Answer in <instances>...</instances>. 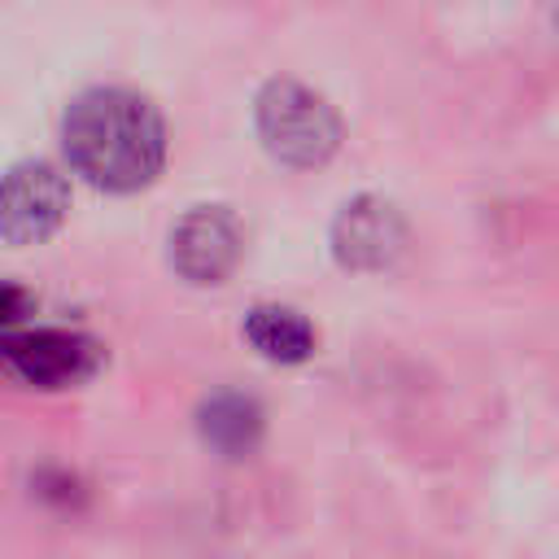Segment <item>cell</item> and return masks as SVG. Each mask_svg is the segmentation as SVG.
<instances>
[{
	"instance_id": "1",
	"label": "cell",
	"mask_w": 559,
	"mask_h": 559,
	"mask_svg": "<svg viewBox=\"0 0 559 559\" xmlns=\"http://www.w3.org/2000/svg\"><path fill=\"white\" fill-rule=\"evenodd\" d=\"M61 148L74 175L100 192H140L166 166V122L131 87H87L66 105Z\"/></svg>"
},
{
	"instance_id": "2",
	"label": "cell",
	"mask_w": 559,
	"mask_h": 559,
	"mask_svg": "<svg viewBox=\"0 0 559 559\" xmlns=\"http://www.w3.org/2000/svg\"><path fill=\"white\" fill-rule=\"evenodd\" d=\"M253 127L262 148L288 170H319L341 148V114L332 100L297 79L262 83L253 100Z\"/></svg>"
},
{
	"instance_id": "3",
	"label": "cell",
	"mask_w": 559,
	"mask_h": 559,
	"mask_svg": "<svg viewBox=\"0 0 559 559\" xmlns=\"http://www.w3.org/2000/svg\"><path fill=\"white\" fill-rule=\"evenodd\" d=\"M0 362L35 389H74L105 367V345L74 328L0 332Z\"/></svg>"
},
{
	"instance_id": "4",
	"label": "cell",
	"mask_w": 559,
	"mask_h": 559,
	"mask_svg": "<svg viewBox=\"0 0 559 559\" xmlns=\"http://www.w3.org/2000/svg\"><path fill=\"white\" fill-rule=\"evenodd\" d=\"M70 214V183L52 162H13L0 175V240L44 245Z\"/></svg>"
},
{
	"instance_id": "5",
	"label": "cell",
	"mask_w": 559,
	"mask_h": 559,
	"mask_svg": "<svg viewBox=\"0 0 559 559\" xmlns=\"http://www.w3.org/2000/svg\"><path fill=\"white\" fill-rule=\"evenodd\" d=\"M406 240H411V231H406L402 210L376 192L345 201L332 218V258L358 275L389 271L406 253Z\"/></svg>"
},
{
	"instance_id": "6",
	"label": "cell",
	"mask_w": 559,
	"mask_h": 559,
	"mask_svg": "<svg viewBox=\"0 0 559 559\" xmlns=\"http://www.w3.org/2000/svg\"><path fill=\"white\" fill-rule=\"evenodd\" d=\"M245 253V227L227 205H192L170 227V266L179 280L210 288L223 284Z\"/></svg>"
},
{
	"instance_id": "7",
	"label": "cell",
	"mask_w": 559,
	"mask_h": 559,
	"mask_svg": "<svg viewBox=\"0 0 559 559\" xmlns=\"http://www.w3.org/2000/svg\"><path fill=\"white\" fill-rule=\"evenodd\" d=\"M197 432L210 454L218 459H249L262 445L266 432V411L253 393L240 389H218L197 406Z\"/></svg>"
},
{
	"instance_id": "8",
	"label": "cell",
	"mask_w": 559,
	"mask_h": 559,
	"mask_svg": "<svg viewBox=\"0 0 559 559\" xmlns=\"http://www.w3.org/2000/svg\"><path fill=\"white\" fill-rule=\"evenodd\" d=\"M245 341L266 358V362H280V367H297L314 354V328L301 310L293 306H275V301H262L245 314Z\"/></svg>"
},
{
	"instance_id": "9",
	"label": "cell",
	"mask_w": 559,
	"mask_h": 559,
	"mask_svg": "<svg viewBox=\"0 0 559 559\" xmlns=\"http://www.w3.org/2000/svg\"><path fill=\"white\" fill-rule=\"evenodd\" d=\"M35 310V297H31V288H22V284H9V280H0V332H13L26 314Z\"/></svg>"
}]
</instances>
